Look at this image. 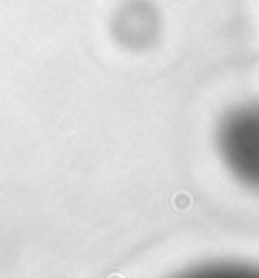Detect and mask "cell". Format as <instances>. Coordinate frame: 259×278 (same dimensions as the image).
Returning a JSON list of instances; mask_svg holds the SVG:
<instances>
[{
	"label": "cell",
	"mask_w": 259,
	"mask_h": 278,
	"mask_svg": "<svg viewBox=\"0 0 259 278\" xmlns=\"http://www.w3.org/2000/svg\"><path fill=\"white\" fill-rule=\"evenodd\" d=\"M250 123H252V132H254V142L248 137L243 128L239 123H230V132L225 137V144L230 146V162L236 167V171L245 176V178L259 180V114H250Z\"/></svg>",
	"instance_id": "cell-1"
}]
</instances>
